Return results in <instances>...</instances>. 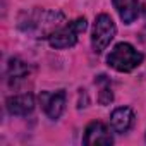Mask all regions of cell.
<instances>
[{"instance_id": "cell-12", "label": "cell", "mask_w": 146, "mask_h": 146, "mask_svg": "<svg viewBox=\"0 0 146 146\" xmlns=\"http://www.w3.org/2000/svg\"><path fill=\"white\" fill-rule=\"evenodd\" d=\"M144 16H146V5H144Z\"/></svg>"}, {"instance_id": "cell-5", "label": "cell", "mask_w": 146, "mask_h": 146, "mask_svg": "<svg viewBox=\"0 0 146 146\" xmlns=\"http://www.w3.org/2000/svg\"><path fill=\"white\" fill-rule=\"evenodd\" d=\"M40 102L43 105V110L45 113L50 117V119H58L65 108V93L60 90V91H53V93H41L40 95Z\"/></svg>"}, {"instance_id": "cell-9", "label": "cell", "mask_w": 146, "mask_h": 146, "mask_svg": "<svg viewBox=\"0 0 146 146\" xmlns=\"http://www.w3.org/2000/svg\"><path fill=\"white\" fill-rule=\"evenodd\" d=\"M113 7L117 9L120 19L125 24H131L136 21L139 14V0H112Z\"/></svg>"}, {"instance_id": "cell-2", "label": "cell", "mask_w": 146, "mask_h": 146, "mask_svg": "<svg viewBox=\"0 0 146 146\" xmlns=\"http://www.w3.org/2000/svg\"><path fill=\"white\" fill-rule=\"evenodd\" d=\"M143 53L137 52L132 45L129 43H119L113 46V50L108 53L107 62L112 69L119 72H131L143 62Z\"/></svg>"}, {"instance_id": "cell-3", "label": "cell", "mask_w": 146, "mask_h": 146, "mask_svg": "<svg viewBox=\"0 0 146 146\" xmlns=\"http://www.w3.org/2000/svg\"><path fill=\"white\" fill-rule=\"evenodd\" d=\"M88 23L84 17H79L76 21H72V23H67L65 26H62L58 31H55L48 41H50V46L53 48H70V46H74L78 43V36L86 29Z\"/></svg>"}, {"instance_id": "cell-4", "label": "cell", "mask_w": 146, "mask_h": 146, "mask_svg": "<svg viewBox=\"0 0 146 146\" xmlns=\"http://www.w3.org/2000/svg\"><path fill=\"white\" fill-rule=\"evenodd\" d=\"M115 31L117 29H115V24H113L112 17L107 16V14H100L95 21V26H93V36H91L93 50L96 53H102L110 45V41L113 40Z\"/></svg>"}, {"instance_id": "cell-8", "label": "cell", "mask_w": 146, "mask_h": 146, "mask_svg": "<svg viewBox=\"0 0 146 146\" xmlns=\"http://www.w3.org/2000/svg\"><path fill=\"white\" fill-rule=\"evenodd\" d=\"M134 122V113L129 107H119L113 110L112 117H110V124H112V129L115 132H127L131 129Z\"/></svg>"}, {"instance_id": "cell-10", "label": "cell", "mask_w": 146, "mask_h": 146, "mask_svg": "<svg viewBox=\"0 0 146 146\" xmlns=\"http://www.w3.org/2000/svg\"><path fill=\"white\" fill-rule=\"evenodd\" d=\"M28 74H29V67H28V64H24V62L19 60V58H11L9 67H7V78H9L11 83L16 84V83H19V81L26 79Z\"/></svg>"}, {"instance_id": "cell-6", "label": "cell", "mask_w": 146, "mask_h": 146, "mask_svg": "<svg viewBox=\"0 0 146 146\" xmlns=\"http://www.w3.org/2000/svg\"><path fill=\"white\" fill-rule=\"evenodd\" d=\"M113 137L108 131V127L102 122H91L84 131V144L95 146V144H112Z\"/></svg>"}, {"instance_id": "cell-1", "label": "cell", "mask_w": 146, "mask_h": 146, "mask_svg": "<svg viewBox=\"0 0 146 146\" xmlns=\"http://www.w3.org/2000/svg\"><path fill=\"white\" fill-rule=\"evenodd\" d=\"M64 21H65V17L58 11L36 9V11L26 14V19H21L19 26L26 33H31L35 38H50L55 31H58L62 28Z\"/></svg>"}, {"instance_id": "cell-7", "label": "cell", "mask_w": 146, "mask_h": 146, "mask_svg": "<svg viewBox=\"0 0 146 146\" xmlns=\"http://www.w3.org/2000/svg\"><path fill=\"white\" fill-rule=\"evenodd\" d=\"M35 108V98L29 93L16 95L7 100V110L12 115H28Z\"/></svg>"}, {"instance_id": "cell-11", "label": "cell", "mask_w": 146, "mask_h": 146, "mask_svg": "<svg viewBox=\"0 0 146 146\" xmlns=\"http://www.w3.org/2000/svg\"><path fill=\"white\" fill-rule=\"evenodd\" d=\"M112 100H113L112 91H110L108 88H103V90H102V93H100V103H102V105H107V103H110Z\"/></svg>"}]
</instances>
